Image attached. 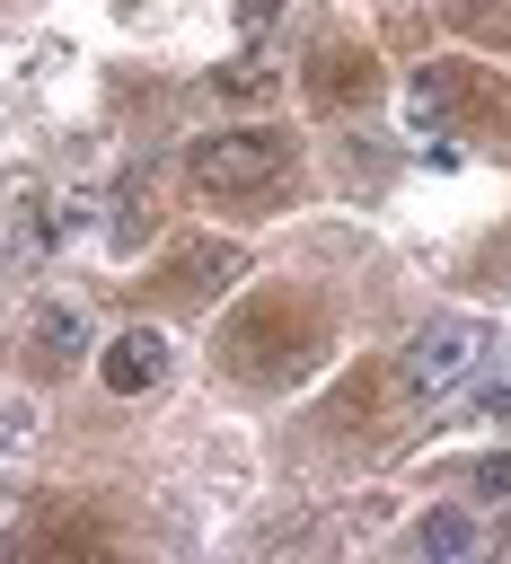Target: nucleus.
I'll return each instance as SVG.
<instances>
[{
	"label": "nucleus",
	"instance_id": "nucleus-5",
	"mask_svg": "<svg viewBox=\"0 0 511 564\" xmlns=\"http://www.w3.org/2000/svg\"><path fill=\"white\" fill-rule=\"evenodd\" d=\"M476 546H485V520L458 511V502H441V511L414 520V555H432V564H458V555H476Z\"/></svg>",
	"mask_w": 511,
	"mask_h": 564
},
{
	"label": "nucleus",
	"instance_id": "nucleus-2",
	"mask_svg": "<svg viewBox=\"0 0 511 564\" xmlns=\"http://www.w3.org/2000/svg\"><path fill=\"white\" fill-rule=\"evenodd\" d=\"M194 185L211 194V203H238V194H264V185H282V167H291V141L282 132H264V123H247V132H211V141H194Z\"/></svg>",
	"mask_w": 511,
	"mask_h": 564
},
{
	"label": "nucleus",
	"instance_id": "nucleus-11",
	"mask_svg": "<svg viewBox=\"0 0 511 564\" xmlns=\"http://www.w3.org/2000/svg\"><path fill=\"white\" fill-rule=\"evenodd\" d=\"M26 432H35V414H26V405H9V397H0V449H18V441H26Z\"/></svg>",
	"mask_w": 511,
	"mask_h": 564
},
{
	"label": "nucleus",
	"instance_id": "nucleus-7",
	"mask_svg": "<svg viewBox=\"0 0 511 564\" xmlns=\"http://www.w3.org/2000/svg\"><path fill=\"white\" fill-rule=\"evenodd\" d=\"M273 88H282V79H273V70H264V62H256V53H247V62H229V70H220V97H247V106H264V97H273Z\"/></svg>",
	"mask_w": 511,
	"mask_h": 564
},
{
	"label": "nucleus",
	"instance_id": "nucleus-6",
	"mask_svg": "<svg viewBox=\"0 0 511 564\" xmlns=\"http://www.w3.org/2000/svg\"><path fill=\"white\" fill-rule=\"evenodd\" d=\"M88 335H97V326H88V308H70V300H44L26 344H35V361H53V370H62V361H79V352H88Z\"/></svg>",
	"mask_w": 511,
	"mask_h": 564
},
{
	"label": "nucleus",
	"instance_id": "nucleus-10",
	"mask_svg": "<svg viewBox=\"0 0 511 564\" xmlns=\"http://www.w3.org/2000/svg\"><path fill=\"white\" fill-rule=\"evenodd\" d=\"M467 485H476V502H502V494H511V458H476Z\"/></svg>",
	"mask_w": 511,
	"mask_h": 564
},
{
	"label": "nucleus",
	"instance_id": "nucleus-8",
	"mask_svg": "<svg viewBox=\"0 0 511 564\" xmlns=\"http://www.w3.org/2000/svg\"><path fill=\"white\" fill-rule=\"evenodd\" d=\"M229 273H247V256H238V247H203V256L185 264V291H220Z\"/></svg>",
	"mask_w": 511,
	"mask_h": 564
},
{
	"label": "nucleus",
	"instance_id": "nucleus-4",
	"mask_svg": "<svg viewBox=\"0 0 511 564\" xmlns=\"http://www.w3.org/2000/svg\"><path fill=\"white\" fill-rule=\"evenodd\" d=\"M150 203H159V167H150V159H132V167H123V185H115V229H106L123 256H141V247H150Z\"/></svg>",
	"mask_w": 511,
	"mask_h": 564
},
{
	"label": "nucleus",
	"instance_id": "nucleus-3",
	"mask_svg": "<svg viewBox=\"0 0 511 564\" xmlns=\"http://www.w3.org/2000/svg\"><path fill=\"white\" fill-rule=\"evenodd\" d=\"M97 379H106L115 397H141V388H159V379H167V335H159V326H123V335L97 352Z\"/></svg>",
	"mask_w": 511,
	"mask_h": 564
},
{
	"label": "nucleus",
	"instance_id": "nucleus-9",
	"mask_svg": "<svg viewBox=\"0 0 511 564\" xmlns=\"http://www.w3.org/2000/svg\"><path fill=\"white\" fill-rule=\"evenodd\" d=\"M317 97H361V53H335L326 79H317Z\"/></svg>",
	"mask_w": 511,
	"mask_h": 564
},
{
	"label": "nucleus",
	"instance_id": "nucleus-1",
	"mask_svg": "<svg viewBox=\"0 0 511 564\" xmlns=\"http://www.w3.org/2000/svg\"><path fill=\"white\" fill-rule=\"evenodd\" d=\"M485 361H493V326L467 317V308H449V317H432V326L405 344V388H414L423 405H441V397H458Z\"/></svg>",
	"mask_w": 511,
	"mask_h": 564
}]
</instances>
